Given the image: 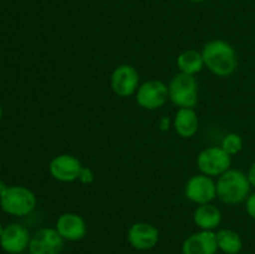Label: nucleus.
Listing matches in <instances>:
<instances>
[{
    "instance_id": "24",
    "label": "nucleus",
    "mask_w": 255,
    "mask_h": 254,
    "mask_svg": "<svg viewBox=\"0 0 255 254\" xmlns=\"http://www.w3.org/2000/svg\"><path fill=\"white\" fill-rule=\"evenodd\" d=\"M6 188H7V187L5 186V183H4V182H2V181H0V196H1V194L4 193L5 191H6Z\"/></svg>"
},
{
    "instance_id": "9",
    "label": "nucleus",
    "mask_w": 255,
    "mask_h": 254,
    "mask_svg": "<svg viewBox=\"0 0 255 254\" xmlns=\"http://www.w3.org/2000/svg\"><path fill=\"white\" fill-rule=\"evenodd\" d=\"M139 85V74L132 65L122 64L112 72L111 87L117 96L129 97L136 95Z\"/></svg>"
},
{
    "instance_id": "20",
    "label": "nucleus",
    "mask_w": 255,
    "mask_h": 254,
    "mask_svg": "<svg viewBox=\"0 0 255 254\" xmlns=\"http://www.w3.org/2000/svg\"><path fill=\"white\" fill-rule=\"evenodd\" d=\"M246 211L249 217L255 219V192L249 194L248 198L246 199Z\"/></svg>"
},
{
    "instance_id": "26",
    "label": "nucleus",
    "mask_w": 255,
    "mask_h": 254,
    "mask_svg": "<svg viewBox=\"0 0 255 254\" xmlns=\"http://www.w3.org/2000/svg\"><path fill=\"white\" fill-rule=\"evenodd\" d=\"M188 1H192V2H202V1H204V0H188Z\"/></svg>"
},
{
    "instance_id": "10",
    "label": "nucleus",
    "mask_w": 255,
    "mask_h": 254,
    "mask_svg": "<svg viewBox=\"0 0 255 254\" xmlns=\"http://www.w3.org/2000/svg\"><path fill=\"white\" fill-rule=\"evenodd\" d=\"M64 248V238L56 228H41L30 239V254H60Z\"/></svg>"
},
{
    "instance_id": "1",
    "label": "nucleus",
    "mask_w": 255,
    "mask_h": 254,
    "mask_svg": "<svg viewBox=\"0 0 255 254\" xmlns=\"http://www.w3.org/2000/svg\"><path fill=\"white\" fill-rule=\"evenodd\" d=\"M204 66L218 77H228L238 67V55L233 45L224 40H211L202 50Z\"/></svg>"
},
{
    "instance_id": "18",
    "label": "nucleus",
    "mask_w": 255,
    "mask_h": 254,
    "mask_svg": "<svg viewBox=\"0 0 255 254\" xmlns=\"http://www.w3.org/2000/svg\"><path fill=\"white\" fill-rule=\"evenodd\" d=\"M218 249L226 254H238L243 249V241L237 232L232 229H219L216 233Z\"/></svg>"
},
{
    "instance_id": "14",
    "label": "nucleus",
    "mask_w": 255,
    "mask_h": 254,
    "mask_svg": "<svg viewBox=\"0 0 255 254\" xmlns=\"http://www.w3.org/2000/svg\"><path fill=\"white\" fill-rule=\"evenodd\" d=\"M218 252L216 232L199 231L191 234L182 244L183 254H216Z\"/></svg>"
},
{
    "instance_id": "12",
    "label": "nucleus",
    "mask_w": 255,
    "mask_h": 254,
    "mask_svg": "<svg viewBox=\"0 0 255 254\" xmlns=\"http://www.w3.org/2000/svg\"><path fill=\"white\" fill-rule=\"evenodd\" d=\"M30 239L31 236L22 224L11 223L4 228L0 237V247L9 254H19L29 248Z\"/></svg>"
},
{
    "instance_id": "25",
    "label": "nucleus",
    "mask_w": 255,
    "mask_h": 254,
    "mask_svg": "<svg viewBox=\"0 0 255 254\" xmlns=\"http://www.w3.org/2000/svg\"><path fill=\"white\" fill-rule=\"evenodd\" d=\"M2 232H4V227H2V226H1V224H0V237H1Z\"/></svg>"
},
{
    "instance_id": "7",
    "label": "nucleus",
    "mask_w": 255,
    "mask_h": 254,
    "mask_svg": "<svg viewBox=\"0 0 255 254\" xmlns=\"http://www.w3.org/2000/svg\"><path fill=\"white\" fill-rule=\"evenodd\" d=\"M187 199L197 206L212 203L217 198V183L212 177L203 173L194 174L184 187Z\"/></svg>"
},
{
    "instance_id": "22",
    "label": "nucleus",
    "mask_w": 255,
    "mask_h": 254,
    "mask_svg": "<svg viewBox=\"0 0 255 254\" xmlns=\"http://www.w3.org/2000/svg\"><path fill=\"white\" fill-rule=\"evenodd\" d=\"M247 176H248L249 182H251V186L253 187V188H255V161L252 163V166H251V168H249L248 174H247Z\"/></svg>"
},
{
    "instance_id": "16",
    "label": "nucleus",
    "mask_w": 255,
    "mask_h": 254,
    "mask_svg": "<svg viewBox=\"0 0 255 254\" xmlns=\"http://www.w3.org/2000/svg\"><path fill=\"white\" fill-rule=\"evenodd\" d=\"M194 224L201 231H213L222 223V212L217 206L212 203L201 204L193 213Z\"/></svg>"
},
{
    "instance_id": "27",
    "label": "nucleus",
    "mask_w": 255,
    "mask_h": 254,
    "mask_svg": "<svg viewBox=\"0 0 255 254\" xmlns=\"http://www.w3.org/2000/svg\"><path fill=\"white\" fill-rule=\"evenodd\" d=\"M1 117H2V109L1 106H0V120H1Z\"/></svg>"
},
{
    "instance_id": "13",
    "label": "nucleus",
    "mask_w": 255,
    "mask_h": 254,
    "mask_svg": "<svg viewBox=\"0 0 255 254\" xmlns=\"http://www.w3.org/2000/svg\"><path fill=\"white\" fill-rule=\"evenodd\" d=\"M55 228L64 241L79 242L85 238L87 226L85 219L76 213H64L57 218Z\"/></svg>"
},
{
    "instance_id": "3",
    "label": "nucleus",
    "mask_w": 255,
    "mask_h": 254,
    "mask_svg": "<svg viewBox=\"0 0 255 254\" xmlns=\"http://www.w3.org/2000/svg\"><path fill=\"white\" fill-rule=\"evenodd\" d=\"M169 100L179 109H194L198 104V82L193 75L179 72L168 85Z\"/></svg>"
},
{
    "instance_id": "19",
    "label": "nucleus",
    "mask_w": 255,
    "mask_h": 254,
    "mask_svg": "<svg viewBox=\"0 0 255 254\" xmlns=\"http://www.w3.org/2000/svg\"><path fill=\"white\" fill-rule=\"evenodd\" d=\"M221 147L231 156L239 153L243 149V139L238 133H228L222 139Z\"/></svg>"
},
{
    "instance_id": "6",
    "label": "nucleus",
    "mask_w": 255,
    "mask_h": 254,
    "mask_svg": "<svg viewBox=\"0 0 255 254\" xmlns=\"http://www.w3.org/2000/svg\"><path fill=\"white\" fill-rule=\"evenodd\" d=\"M169 100L168 85L161 80H148L139 85L136 92V101L142 109L153 110L161 109Z\"/></svg>"
},
{
    "instance_id": "21",
    "label": "nucleus",
    "mask_w": 255,
    "mask_h": 254,
    "mask_svg": "<svg viewBox=\"0 0 255 254\" xmlns=\"http://www.w3.org/2000/svg\"><path fill=\"white\" fill-rule=\"evenodd\" d=\"M94 177H95L94 172H92L90 168H87V167H84L81 171V174H80L79 181L85 184H90L94 182Z\"/></svg>"
},
{
    "instance_id": "11",
    "label": "nucleus",
    "mask_w": 255,
    "mask_h": 254,
    "mask_svg": "<svg viewBox=\"0 0 255 254\" xmlns=\"http://www.w3.org/2000/svg\"><path fill=\"white\" fill-rule=\"evenodd\" d=\"M127 241L137 251H148L158 244L159 232L153 224L137 222L129 227Z\"/></svg>"
},
{
    "instance_id": "5",
    "label": "nucleus",
    "mask_w": 255,
    "mask_h": 254,
    "mask_svg": "<svg viewBox=\"0 0 255 254\" xmlns=\"http://www.w3.org/2000/svg\"><path fill=\"white\" fill-rule=\"evenodd\" d=\"M232 156L222 147L212 146L202 149L197 157V167L201 173L209 177H219L231 169Z\"/></svg>"
},
{
    "instance_id": "4",
    "label": "nucleus",
    "mask_w": 255,
    "mask_h": 254,
    "mask_svg": "<svg viewBox=\"0 0 255 254\" xmlns=\"http://www.w3.org/2000/svg\"><path fill=\"white\" fill-rule=\"evenodd\" d=\"M0 207L5 213L11 216H27L36 207V196L26 187H7L6 191L0 196Z\"/></svg>"
},
{
    "instance_id": "23",
    "label": "nucleus",
    "mask_w": 255,
    "mask_h": 254,
    "mask_svg": "<svg viewBox=\"0 0 255 254\" xmlns=\"http://www.w3.org/2000/svg\"><path fill=\"white\" fill-rule=\"evenodd\" d=\"M161 125H162V128H163V129H166L167 127L169 126V120H168V119H166V117H164V119L162 120Z\"/></svg>"
},
{
    "instance_id": "8",
    "label": "nucleus",
    "mask_w": 255,
    "mask_h": 254,
    "mask_svg": "<svg viewBox=\"0 0 255 254\" xmlns=\"http://www.w3.org/2000/svg\"><path fill=\"white\" fill-rule=\"evenodd\" d=\"M82 168L84 166L81 161L69 153L55 156L49 164V172L52 178L59 182H65V183L77 181L80 178Z\"/></svg>"
},
{
    "instance_id": "17",
    "label": "nucleus",
    "mask_w": 255,
    "mask_h": 254,
    "mask_svg": "<svg viewBox=\"0 0 255 254\" xmlns=\"http://www.w3.org/2000/svg\"><path fill=\"white\" fill-rule=\"evenodd\" d=\"M177 67H178L179 72L194 76L206 67L202 52L194 49H189L181 52L177 57Z\"/></svg>"
},
{
    "instance_id": "2",
    "label": "nucleus",
    "mask_w": 255,
    "mask_h": 254,
    "mask_svg": "<svg viewBox=\"0 0 255 254\" xmlns=\"http://www.w3.org/2000/svg\"><path fill=\"white\" fill-rule=\"evenodd\" d=\"M217 197L224 204H239L246 202L251 194L248 176L239 169L231 168L217 179Z\"/></svg>"
},
{
    "instance_id": "15",
    "label": "nucleus",
    "mask_w": 255,
    "mask_h": 254,
    "mask_svg": "<svg viewBox=\"0 0 255 254\" xmlns=\"http://www.w3.org/2000/svg\"><path fill=\"white\" fill-rule=\"evenodd\" d=\"M173 127L182 138L193 137L199 128V119L194 109H178L174 115Z\"/></svg>"
}]
</instances>
